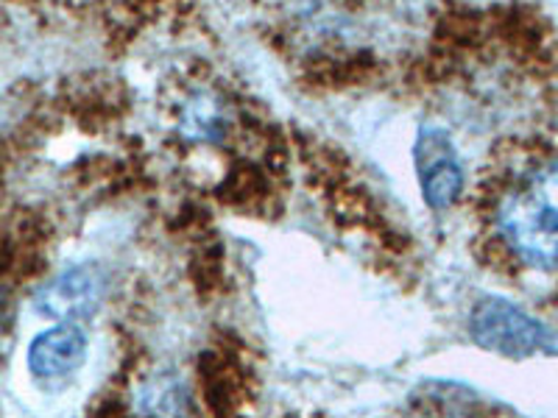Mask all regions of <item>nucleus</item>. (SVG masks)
Masks as SVG:
<instances>
[{
	"label": "nucleus",
	"mask_w": 558,
	"mask_h": 418,
	"mask_svg": "<svg viewBox=\"0 0 558 418\" xmlns=\"http://www.w3.org/2000/svg\"><path fill=\"white\" fill-rule=\"evenodd\" d=\"M497 229L525 266L558 268V157L533 168L497 207Z\"/></svg>",
	"instance_id": "f257e3e1"
},
{
	"label": "nucleus",
	"mask_w": 558,
	"mask_h": 418,
	"mask_svg": "<svg viewBox=\"0 0 558 418\" xmlns=\"http://www.w3.org/2000/svg\"><path fill=\"white\" fill-rule=\"evenodd\" d=\"M470 332L477 346L488 348L495 355L511 357V360L558 352L550 327L500 296H486L483 302H477V307L472 310Z\"/></svg>",
	"instance_id": "f03ea898"
},
{
	"label": "nucleus",
	"mask_w": 558,
	"mask_h": 418,
	"mask_svg": "<svg viewBox=\"0 0 558 418\" xmlns=\"http://www.w3.org/2000/svg\"><path fill=\"white\" fill-rule=\"evenodd\" d=\"M107 287V273L98 266H73L39 287L34 310L57 323H78L104 305Z\"/></svg>",
	"instance_id": "7ed1b4c3"
},
{
	"label": "nucleus",
	"mask_w": 558,
	"mask_h": 418,
	"mask_svg": "<svg viewBox=\"0 0 558 418\" xmlns=\"http://www.w3.org/2000/svg\"><path fill=\"white\" fill-rule=\"evenodd\" d=\"M418 173H422V193L433 209H447L458 201L463 187L461 165L456 162L450 139L441 132H422L416 146Z\"/></svg>",
	"instance_id": "20e7f679"
},
{
	"label": "nucleus",
	"mask_w": 558,
	"mask_h": 418,
	"mask_svg": "<svg viewBox=\"0 0 558 418\" xmlns=\"http://www.w3.org/2000/svg\"><path fill=\"white\" fill-rule=\"evenodd\" d=\"M87 357V335L78 323H57L39 332L28 346V371L37 380H59L82 368Z\"/></svg>",
	"instance_id": "39448f33"
},
{
	"label": "nucleus",
	"mask_w": 558,
	"mask_h": 418,
	"mask_svg": "<svg viewBox=\"0 0 558 418\" xmlns=\"http://www.w3.org/2000/svg\"><path fill=\"white\" fill-rule=\"evenodd\" d=\"M134 405L146 418H184L187 388L173 371H154L134 391Z\"/></svg>",
	"instance_id": "423d86ee"
},
{
	"label": "nucleus",
	"mask_w": 558,
	"mask_h": 418,
	"mask_svg": "<svg viewBox=\"0 0 558 418\" xmlns=\"http://www.w3.org/2000/svg\"><path fill=\"white\" fill-rule=\"evenodd\" d=\"M227 128L221 107L216 98L196 96L182 112V134L187 139H218Z\"/></svg>",
	"instance_id": "0eeeda50"
}]
</instances>
